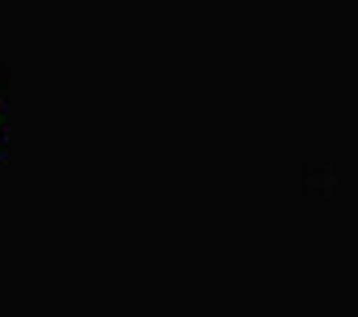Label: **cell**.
<instances>
[{
    "label": "cell",
    "mask_w": 358,
    "mask_h": 317,
    "mask_svg": "<svg viewBox=\"0 0 358 317\" xmlns=\"http://www.w3.org/2000/svg\"><path fill=\"white\" fill-rule=\"evenodd\" d=\"M0 136H4V87H0Z\"/></svg>",
    "instance_id": "6da1fadb"
}]
</instances>
